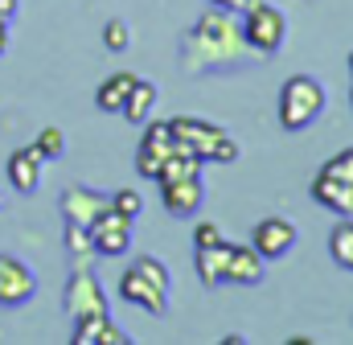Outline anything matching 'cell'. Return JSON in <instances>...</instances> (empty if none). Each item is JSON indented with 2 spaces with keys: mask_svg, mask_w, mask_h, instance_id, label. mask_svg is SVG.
Here are the masks:
<instances>
[{
  "mask_svg": "<svg viewBox=\"0 0 353 345\" xmlns=\"http://www.w3.org/2000/svg\"><path fill=\"white\" fill-rule=\"evenodd\" d=\"M17 12H21V4H17V0H0V21H4V25H12V21H17Z\"/></svg>",
  "mask_w": 353,
  "mask_h": 345,
  "instance_id": "28",
  "label": "cell"
},
{
  "mask_svg": "<svg viewBox=\"0 0 353 345\" xmlns=\"http://www.w3.org/2000/svg\"><path fill=\"white\" fill-rule=\"evenodd\" d=\"M350 103H353V99H350Z\"/></svg>",
  "mask_w": 353,
  "mask_h": 345,
  "instance_id": "32",
  "label": "cell"
},
{
  "mask_svg": "<svg viewBox=\"0 0 353 345\" xmlns=\"http://www.w3.org/2000/svg\"><path fill=\"white\" fill-rule=\"evenodd\" d=\"M37 296V275L29 263L0 255V308H21Z\"/></svg>",
  "mask_w": 353,
  "mask_h": 345,
  "instance_id": "8",
  "label": "cell"
},
{
  "mask_svg": "<svg viewBox=\"0 0 353 345\" xmlns=\"http://www.w3.org/2000/svg\"><path fill=\"white\" fill-rule=\"evenodd\" d=\"M132 83H136V75H132V70H115L111 79H103V83H99V90H94L99 111H123V99H128Z\"/></svg>",
  "mask_w": 353,
  "mask_h": 345,
  "instance_id": "18",
  "label": "cell"
},
{
  "mask_svg": "<svg viewBox=\"0 0 353 345\" xmlns=\"http://www.w3.org/2000/svg\"><path fill=\"white\" fill-rule=\"evenodd\" d=\"M66 313L70 321H87V317H107V292L94 279L90 267H74L66 279Z\"/></svg>",
  "mask_w": 353,
  "mask_h": 345,
  "instance_id": "5",
  "label": "cell"
},
{
  "mask_svg": "<svg viewBox=\"0 0 353 345\" xmlns=\"http://www.w3.org/2000/svg\"><path fill=\"white\" fill-rule=\"evenodd\" d=\"M329 251H333V259H337L345 271H353V222L350 218L337 222V230L329 235Z\"/></svg>",
  "mask_w": 353,
  "mask_h": 345,
  "instance_id": "20",
  "label": "cell"
},
{
  "mask_svg": "<svg viewBox=\"0 0 353 345\" xmlns=\"http://www.w3.org/2000/svg\"><path fill=\"white\" fill-rule=\"evenodd\" d=\"M157 95H161V90H157L152 79H136L132 90H128V99H123V111H119V115H123L128 124H144V119L152 115V107H157Z\"/></svg>",
  "mask_w": 353,
  "mask_h": 345,
  "instance_id": "17",
  "label": "cell"
},
{
  "mask_svg": "<svg viewBox=\"0 0 353 345\" xmlns=\"http://www.w3.org/2000/svg\"><path fill=\"white\" fill-rule=\"evenodd\" d=\"M119 296L132 304V308H144L148 317H165L169 313V292H161L148 275H140L136 267H128L119 275Z\"/></svg>",
  "mask_w": 353,
  "mask_h": 345,
  "instance_id": "9",
  "label": "cell"
},
{
  "mask_svg": "<svg viewBox=\"0 0 353 345\" xmlns=\"http://www.w3.org/2000/svg\"><path fill=\"white\" fill-rule=\"evenodd\" d=\"M33 148L41 152V161L50 165V161H58L62 152H66V136H62V128H41L37 132V140H33Z\"/></svg>",
  "mask_w": 353,
  "mask_h": 345,
  "instance_id": "21",
  "label": "cell"
},
{
  "mask_svg": "<svg viewBox=\"0 0 353 345\" xmlns=\"http://www.w3.org/2000/svg\"><path fill=\"white\" fill-rule=\"evenodd\" d=\"M41 172H46V161H41V152H37L33 144H29V148H17V152L8 157V181H12V189H17L21 197L37 193Z\"/></svg>",
  "mask_w": 353,
  "mask_h": 345,
  "instance_id": "13",
  "label": "cell"
},
{
  "mask_svg": "<svg viewBox=\"0 0 353 345\" xmlns=\"http://www.w3.org/2000/svg\"><path fill=\"white\" fill-rule=\"evenodd\" d=\"M325 111V86L312 75H292L279 90V128L283 132H304L321 119Z\"/></svg>",
  "mask_w": 353,
  "mask_h": 345,
  "instance_id": "4",
  "label": "cell"
},
{
  "mask_svg": "<svg viewBox=\"0 0 353 345\" xmlns=\"http://www.w3.org/2000/svg\"><path fill=\"white\" fill-rule=\"evenodd\" d=\"M0 210H4V197H0Z\"/></svg>",
  "mask_w": 353,
  "mask_h": 345,
  "instance_id": "31",
  "label": "cell"
},
{
  "mask_svg": "<svg viewBox=\"0 0 353 345\" xmlns=\"http://www.w3.org/2000/svg\"><path fill=\"white\" fill-rule=\"evenodd\" d=\"M161 193H165V210L173 218H193L205 201V185L201 177H181V181H161Z\"/></svg>",
  "mask_w": 353,
  "mask_h": 345,
  "instance_id": "11",
  "label": "cell"
},
{
  "mask_svg": "<svg viewBox=\"0 0 353 345\" xmlns=\"http://www.w3.org/2000/svg\"><path fill=\"white\" fill-rule=\"evenodd\" d=\"M321 172H329V177L350 181V185H353V148H341V152H337V157H333V161H329Z\"/></svg>",
  "mask_w": 353,
  "mask_h": 345,
  "instance_id": "25",
  "label": "cell"
},
{
  "mask_svg": "<svg viewBox=\"0 0 353 345\" xmlns=\"http://www.w3.org/2000/svg\"><path fill=\"white\" fill-rule=\"evenodd\" d=\"M87 230H90V243H94V255L119 259L132 251V218H123L115 210H103Z\"/></svg>",
  "mask_w": 353,
  "mask_h": 345,
  "instance_id": "7",
  "label": "cell"
},
{
  "mask_svg": "<svg viewBox=\"0 0 353 345\" xmlns=\"http://www.w3.org/2000/svg\"><path fill=\"white\" fill-rule=\"evenodd\" d=\"M239 12H243L239 25H243L247 46L259 58H275L283 50V41H288V17H283V8L271 4V0H247Z\"/></svg>",
  "mask_w": 353,
  "mask_h": 345,
  "instance_id": "3",
  "label": "cell"
},
{
  "mask_svg": "<svg viewBox=\"0 0 353 345\" xmlns=\"http://www.w3.org/2000/svg\"><path fill=\"white\" fill-rule=\"evenodd\" d=\"M312 197H316V206L333 210L337 218H353V185L350 181H337V177L321 172V177L312 181Z\"/></svg>",
  "mask_w": 353,
  "mask_h": 345,
  "instance_id": "15",
  "label": "cell"
},
{
  "mask_svg": "<svg viewBox=\"0 0 353 345\" xmlns=\"http://www.w3.org/2000/svg\"><path fill=\"white\" fill-rule=\"evenodd\" d=\"M296 239H300L296 222H288V218H263V222L255 226L251 247H255L263 259H283L292 247H296Z\"/></svg>",
  "mask_w": 353,
  "mask_h": 345,
  "instance_id": "10",
  "label": "cell"
},
{
  "mask_svg": "<svg viewBox=\"0 0 353 345\" xmlns=\"http://www.w3.org/2000/svg\"><path fill=\"white\" fill-rule=\"evenodd\" d=\"M255 58V50L243 37V25L230 8H210L197 17V25L181 41V62L189 75L205 70H239Z\"/></svg>",
  "mask_w": 353,
  "mask_h": 345,
  "instance_id": "1",
  "label": "cell"
},
{
  "mask_svg": "<svg viewBox=\"0 0 353 345\" xmlns=\"http://www.w3.org/2000/svg\"><path fill=\"white\" fill-rule=\"evenodd\" d=\"M111 210H115V214H123V218H140L144 201H140V193H136V189H119V193L111 197Z\"/></svg>",
  "mask_w": 353,
  "mask_h": 345,
  "instance_id": "24",
  "label": "cell"
},
{
  "mask_svg": "<svg viewBox=\"0 0 353 345\" xmlns=\"http://www.w3.org/2000/svg\"><path fill=\"white\" fill-rule=\"evenodd\" d=\"M267 275V259L255 247H234L230 243V259H226V284H239V288H255L263 284Z\"/></svg>",
  "mask_w": 353,
  "mask_h": 345,
  "instance_id": "14",
  "label": "cell"
},
{
  "mask_svg": "<svg viewBox=\"0 0 353 345\" xmlns=\"http://www.w3.org/2000/svg\"><path fill=\"white\" fill-rule=\"evenodd\" d=\"M350 70H353V54H350Z\"/></svg>",
  "mask_w": 353,
  "mask_h": 345,
  "instance_id": "30",
  "label": "cell"
},
{
  "mask_svg": "<svg viewBox=\"0 0 353 345\" xmlns=\"http://www.w3.org/2000/svg\"><path fill=\"white\" fill-rule=\"evenodd\" d=\"M214 243H222V230L214 222H197L193 226V247H214Z\"/></svg>",
  "mask_w": 353,
  "mask_h": 345,
  "instance_id": "27",
  "label": "cell"
},
{
  "mask_svg": "<svg viewBox=\"0 0 353 345\" xmlns=\"http://www.w3.org/2000/svg\"><path fill=\"white\" fill-rule=\"evenodd\" d=\"M66 255L74 267H90V259H94V243H90V230L87 226H74V222H66Z\"/></svg>",
  "mask_w": 353,
  "mask_h": 345,
  "instance_id": "19",
  "label": "cell"
},
{
  "mask_svg": "<svg viewBox=\"0 0 353 345\" xmlns=\"http://www.w3.org/2000/svg\"><path fill=\"white\" fill-rule=\"evenodd\" d=\"M169 128H173L176 152H193V157H201V165H230L239 157L234 136L218 124H205L193 115H173Z\"/></svg>",
  "mask_w": 353,
  "mask_h": 345,
  "instance_id": "2",
  "label": "cell"
},
{
  "mask_svg": "<svg viewBox=\"0 0 353 345\" xmlns=\"http://www.w3.org/2000/svg\"><path fill=\"white\" fill-rule=\"evenodd\" d=\"M103 210H111V197L107 193H94L87 185H74L62 193V218L74 222V226H90Z\"/></svg>",
  "mask_w": 353,
  "mask_h": 345,
  "instance_id": "12",
  "label": "cell"
},
{
  "mask_svg": "<svg viewBox=\"0 0 353 345\" xmlns=\"http://www.w3.org/2000/svg\"><path fill=\"white\" fill-rule=\"evenodd\" d=\"M103 46H107L111 54H123V50L132 46V29H128V21L111 17V21L103 25Z\"/></svg>",
  "mask_w": 353,
  "mask_h": 345,
  "instance_id": "22",
  "label": "cell"
},
{
  "mask_svg": "<svg viewBox=\"0 0 353 345\" xmlns=\"http://www.w3.org/2000/svg\"><path fill=\"white\" fill-rule=\"evenodd\" d=\"M140 275H148L161 292H169V267H165V259H157V255H140L136 263H132Z\"/></svg>",
  "mask_w": 353,
  "mask_h": 345,
  "instance_id": "23",
  "label": "cell"
},
{
  "mask_svg": "<svg viewBox=\"0 0 353 345\" xmlns=\"http://www.w3.org/2000/svg\"><path fill=\"white\" fill-rule=\"evenodd\" d=\"M4 50H8V25L0 21V58H4Z\"/></svg>",
  "mask_w": 353,
  "mask_h": 345,
  "instance_id": "29",
  "label": "cell"
},
{
  "mask_svg": "<svg viewBox=\"0 0 353 345\" xmlns=\"http://www.w3.org/2000/svg\"><path fill=\"white\" fill-rule=\"evenodd\" d=\"M176 152V140H173V128L169 119H144V140L136 148V172L140 177H161V165Z\"/></svg>",
  "mask_w": 353,
  "mask_h": 345,
  "instance_id": "6",
  "label": "cell"
},
{
  "mask_svg": "<svg viewBox=\"0 0 353 345\" xmlns=\"http://www.w3.org/2000/svg\"><path fill=\"white\" fill-rule=\"evenodd\" d=\"M94 345H128V333H123V329L107 317V321L99 325V333H94Z\"/></svg>",
  "mask_w": 353,
  "mask_h": 345,
  "instance_id": "26",
  "label": "cell"
},
{
  "mask_svg": "<svg viewBox=\"0 0 353 345\" xmlns=\"http://www.w3.org/2000/svg\"><path fill=\"white\" fill-rule=\"evenodd\" d=\"M226 259H230V243H214V247H197V279L205 288H222L226 284Z\"/></svg>",
  "mask_w": 353,
  "mask_h": 345,
  "instance_id": "16",
  "label": "cell"
}]
</instances>
